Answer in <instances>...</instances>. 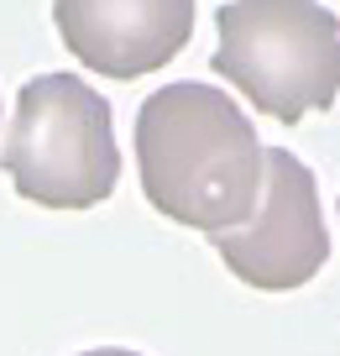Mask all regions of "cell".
Wrapping results in <instances>:
<instances>
[{
  "label": "cell",
  "instance_id": "obj_4",
  "mask_svg": "<svg viewBox=\"0 0 340 356\" xmlns=\"http://www.w3.org/2000/svg\"><path fill=\"white\" fill-rule=\"evenodd\" d=\"M220 262L257 293H293L330 262V231L319 210L314 173L288 147H267V184L252 220L215 231Z\"/></svg>",
  "mask_w": 340,
  "mask_h": 356
},
{
  "label": "cell",
  "instance_id": "obj_1",
  "mask_svg": "<svg viewBox=\"0 0 340 356\" xmlns=\"http://www.w3.org/2000/svg\"><path fill=\"white\" fill-rule=\"evenodd\" d=\"M136 173L157 215L188 231L252 220L267 184V147L220 84H163L136 111Z\"/></svg>",
  "mask_w": 340,
  "mask_h": 356
},
{
  "label": "cell",
  "instance_id": "obj_2",
  "mask_svg": "<svg viewBox=\"0 0 340 356\" xmlns=\"http://www.w3.org/2000/svg\"><path fill=\"white\" fill-rule=\"evenodd\" d=\"M0 168L42 210H95L121 184L110 100L79 74H37L16 95Z\"/></svg>",
  "mask_w": 340,
  "mask_h": 356
},
{
  "label": "cell",
  "instance_id": "obj_3",
  "mask_svg": "<svg viewBox=\"0 0 340 356\" xmlns=\"http://www.w3.org/2000/svg\"><path fill=\"white\" fill-rule=\"evenodd\" d=\"M220 47L209 58L252 111L298 126L340 95V22L319 0H225L215 11Z\"/></svg>",
  "mask_w": 340,
  "mask_h": 356
},
{
  "label": "cell",
  "instance_id": "obj_5",
  "mask_svg": "<svg viewBox=\"0 0 340 356\" xmlns=\"http://www.w3.org/2000/svg\"><path fill=\"white\" fill-rule=\"evenodd\" d=\"M63 47L99 79H147L194 37V0H53Z\"/></svg>",
  "mask_w": 340,
  "mask_h": 356
},
{
  "label": "cell",
  "instance_id": "obj_6",
  "mask_svg": "<svg viewBox=\"0 0 340 356\" xmlns=\"http://www.w3.org/2000/svg\"><path fill=\"white\" fill-rule=\"evenodd\" d=\"M79 356H142V351H121V346H99V351H79Z\"/></svg>",
  "mask_w": 340,
  "mask_h": 356
}]
</instances>
